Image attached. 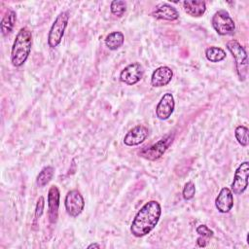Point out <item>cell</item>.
<instances>
[{"label":"cell","instance_id":"6da1fadb","mask_svg":"<svg viewBox=\"0 0 249 249\" xmlns=\"http://www.w3.org/2000/svg\"><path fill=\"white\" fill-rule=\"evenodd\" d=\"M161 215L160 204L157 200H150L146 202L136 213L131 226L130 231L135 237H142L150 233Z\"/></svg>","mask_w":249,"mask_h":249},{"label":"cell","instance_id":"7a4b0ae2","mask_svg":"<svg viewBox=\"0 0 249 249\" xmlns=\"http://www.w3.org/2000/svg\"><path fill=\"white\" fill-rule=\"evenodd\" d=\"M32 47V33L26 27L18 32L11 51V61L16 67L21 66L28 58Z\"/></svg>","mask_w":249,"mask_h":249},{"label":"cell","instance_id":"3957f363","mask_svg":"<svg viewBox=\"0 0 249 249\" xmlns=\"http://www.w3.org/2000/svg\"><path fill=\"white\" fill-rule=\"evenodd\" d=\"M227 49L234 58L236 73L240 81H244L248 74V58L245 49L236 40H230L227 43Z\"/></svg>","mask_w":249,"mask_h":249},{"label":"cell","instance_id":"277c9868","mask_svg":"<svg viewBox=\"0 0 249 249\" xmlns=\"http://www.w3.org/2000/svg\"><path fill=\"white\" fill-rule=\"evenodd\" d=\"M174 140V134L170 133L160 139L157 143H154L148 147H143L139 151V156L148 160H157L163 156L168 147Z\"/></svg>","mask_w":249,"mask_h":249},{"label":"cell","instance_id":"5b68a950","mask_svg":"<svg viewBox=\"0 0 249 249\" xmlns=\"http://www.w3.org/2000/svg\"><path fill=\"white\" fill-rule=\"evenodd\" d=\"M69 20L68 12H61L53 22L48 35V44L51 48L57 47L64 35Z\"/></svg>","mask_w":249,"mask_h":249},{"label":"cell","instance_id":"8992f818","mask_svg":"<svg viewBox=\"0 0 249 249\" xmlns=\"http://www.w3.org/2000/svg\"><path fill=\"white\" fill-rule=\"evenodd\" d=\"M211 24L214 30L221 36L232 34L235 29L234 21L226 10L217 11L212 17Z\"/></svg>","mask_w":249,"mask_h":249},{"label":"cell","instance_id":"52a82bcc","mask_svg":"<svg viewBox=\"0 0 249 249\" xmlns=\"http://www.w3.org/2000/svg\"><path fill=\"white\" fill-rule=\"evenodd\" d=\"M64 205L69 216L78 217L84 210L85 200L78 190H71L65 196Z\"/></svg>","mask_w":249,"mask_h":249},{"label":"cell","instance_id":"ba28073f","mask_svg":"<svg viewBox=\"0 0 249 249\" xmlns=\"http://www.w3.org/2000/svg\"><path fill=\"white\" fill-rule=\"evenodd\" d=\"M249 177V162L243 161L236 168L231 183V192L235 195H241L248 187Z\"/></svg>","mask_w":249,"mask_h":249},{"label":"cell","instance_id":"9c48e42d","mask_svg":"<svg viewBox=\"0 0 249 249\" xmlns=\"http://www.w3.org/2000/svg\"><path fill=\"white\" fill-rule=\"evenodd\" d=\"M144 69L138 62H133L125 66L120 73V80L128 85L133 86L137 84L143 77Z\"/></svg>","mask_w":249,"mask_h":249},{"label":"cell","instance_id":"30bf717a","mask_svg":"<svg viewBox=\"0 0 249 249\" xmlns=\"http://www.w3.org/2000/svg\"><path fill=\"white\" fill-rule=\"evenodd\" d=\"M60 193L57 186L53 185L48 192V217L52 224H54L58 216Z\"/></svg>","mask_w":249,"mask_h":249},{"label":"cell","instance_id":"8fae6325","mask_svg":"<svg viewBox=\"0 0 249 249\" xmlns=\"http://www.w3.org/2000/svg\"><path fill=\"white\" fill-rule=\"evenodd\" d=\"M175 108L174 97L171 93L166 92L162 95L156 107V115L160 120H167L172 115Z\"/></svg>","mask_w":249,"mask_h":249},{"label":"cell","instance_id":"7c38bea8","mask_svg":"<svg viewBox=\"0 0 249 249\" xmlns=\"http://www.w3.org/2000/svg\"><path fill=\"white\" fill-rule=\"evenodd\" d=\"M149 129L143 124H138L131 128L124 137V143L126 146H136L146 140Z\"/></svg>","mask_w":249,"mask_h":249},{"label":"cell","instance_id":"4fadbf2b","mask_svg":"<svg viewBox=\"0 0 249 249\" xmlns=\"http://www.w3.org/2000/svg\"><path fill=\"white\" fill-rule=\"evenodd\" d=\"M215 206L221 213H228L233 206V196L230 188L224 187L215 198Z\"/></svg>","mask_w":249,"mask_h":249},{"label":"cell","instance_id":"5bb4252c","mask_svg":"<svg viewBox=\"0 0 249 249\" xmlns=\"http://www.w3.org/2000/svg\"><path fill=\"white\" fill-rule=\"evenodd\" d=\"M173 77V71L168 66H160L152 73L151 85L155 88H160L168 85Z\"/></svg>","mask_w":249,"mask_h":249},{"label":"cell","instance_id":"9a60e30c","mask_svg":"<svg viewBox=\"0 0 249 249\" xmlns=\"http://www.w3.org/2000/svg\"><path fill=\"white\" fill-rule=\"evenodd\" d=\"M152 16L158 19L164 20H176L179 18V13L176 8L171 6L168 3H160L158 4L154 11L152 12Z\"/></svg>","mask_w":249,"mask_h":249},{"label":"cell","instance_id":"2e32d148","mask_svg":"<svg viewBox=\"0 0 249 249\" xmlns=\"http://www.w3.org/2000/svg\"><path fill=\"white\" fill-rule=\"evenodd\" d=\"M183 8L191 17L199 18L206 11V4L202 0H186L183 2Z\"/></svg>","mask_w":249,"mask_h":249},{"label":"cell","instance_id":"e0dca14e","mask_svg":"<svg viewBox=\"0 0 249 249\" xmlns=\"http://www.w3.org/2000/svg\"><path fill=\"white\" fill-rule=\"evenodd\" d=\"M17 20V14L14 10L10 9L7 11L1 20V32L3 36L8 35L13 30Z\"/></svg>","mask_w":249,"mask_h":249},{"label":"cell","instance_id":"ac0fdd59","mask_svg":"<svg viewBox=\"0 0 249 249\" xmlns=\"http://www.w3.org/2000/svg\"><path fill=\"white\" fill-rule=\"evenodd\" d=\"M124 36L121 31H114L109 33L105 38V45L111 51H116L123 46Z\"/></svg>","mask_w":249,"mask_h":249},{"label":"cell","instance_id":"d6986e66","mask_svg":"<svg viewBox=\"0 0 249 249\" xmlns=\"http://www.w3.org/2000/svg\"><path fill=\"white\" fill-rule=\"evenodd\" d=\"M205 56L210 62H219L226 58V52L219 47H209L205 50Z\"/></svg>","mask_w":249,"mask_h":249},{"label":"cell","instance_id":"ffe728a7","mask_svg":"<svg viewBox=\"0 0 249 249\" xmlns=\"http://www.w3.org/2000/svg\"><path fill=\"white\" fill-rule=\"evenodd\" d=\"M54 169L53 166H45L37 175L36 178V184L39 187H45L53 177Z\"/></svg>","mask_w":249,"mask_h":249},{"label":"cell","instance_id":"44dd1931","mask_svg":"<svg viewBox=\"0 0 249 249\" xmlns=\"http://www.w3.org/2000/svg\"><path fill=\"white\" fill-rule=\"evenodd\" d=\"M234 135L235 138L237 140V142L243 146L246 147L249 143V139H248V128L244 125H238L235 127L234 129Z\"/></svg>","mask_w":249,"mask_h":249},{"label":"cell","instance_id":"7402d4cb","mask_svg":"<svg viewBox=\"0 0 249 249\" xmlns=\"http://www.w3.org/2000/svg\"><path fill=\"white\" fill-rule=\"evenodd\" d=\"M111 13L116 17H122L126 11V3L122 0H114L110 5Z\"/></svg>","mask_w":249,"mask_h":249},{"label":"cell","instance_id":"603a6c76","mask_svg":"<svg viewBox=\"0 0 249 249\" xmlns=\"http://www.w3.org/2000/svg\"><path fill=\"white\" fill-rule=\"evenodd\" d=\"M195 194H196L195 184L192 181L187 182L184 185V188H183V191H182V195H183L184 199H186V200L192 199L195 196Z\"/></svg>","mask_w":249,"mask_h":249},{"label":"cell","instance_id":"cb8c5ba5","mask_svg":"<svg viewBox=\"0 0 249 249\" xmlns=\"http://www.w3.org/2000/svg\"><path fill=\"white\" fill-rule=\"evenodd\" d=\"M44 206H45V199L43 196H40L37 200L36 207H35V215H34L35 221L38 220L42 216V214L44 212Z\"/></svg>","mask_w":249,"mask_h":249},{"label":"cell","instance_id":"d4e9b609","mask_svg":"<svg viewBox=\"0 0 249 249\" xmlns=\"http://www.w3.org/2000/svg\"><path fill=\"white\" fill-rule=\"evenodd\" d=\"M196 231L200 236L203 237H212L214 235L213 231L210 230L206 225H199Z\"/></svg>","mask_w":249,"mask_h":249},{"label":"cell","instance_id":"484cf974","mask_svg":"<svg viewBox=\"0 0 249 249\" xmlns=\"http://www.w3.org/2000/svg\"><path fill=\"white\" fill-rule=\"evenodd\" d=\"M196 243L199 247H205L207 245V242L205 240V238L203 236H199L197 239H196Z\"/></svg>","mask_w":249,"mask_h":249},{"label":"cell","instance_id":"4316f807","mask_svg":"<svg viewBox=\"0 0 249 249\" xmlns=\"http://www.w3.org/2000/svg\"><path fill=\"white\" fill-rule=\"evenodd\" d=\"M101 246L98 244V243H91V244H89V246H88V248L89 249H90V248H100Z\"/></svg>","mask_w":249,"mask_h":249}]
</instances>
